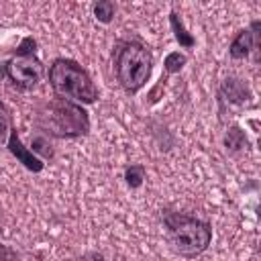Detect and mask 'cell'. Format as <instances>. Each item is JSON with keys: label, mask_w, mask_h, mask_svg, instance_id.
Here are the masks:
<instances>
[{"label": "cell", "mask_w": 261, "mask_h": 261, "mask_svg": "<svg viewBox=\"0 0 261 261\" xmlns=\"http://www.w3.org/2000/svg\"><path fill=\"white\" fill-rule=\"evenodd\" d=\"M0 261H20V259H18V255H16L14 249H10L8 245H2L0 243Z\"/></svg>", "instance_id": "e0dca14e"}, {"label": "cell", "mask_w": 261, "mask_h": 261, "mask_svg": "<svg viewBox=\"0 0 261 261\" xmlns=\"http://www.w3.org/2000/svg\"><path fill=\"white\" fill-rule=\"evenodd\" d=\"M145 177H147L145 165H141V163H130V165L124 167V184H126L130 190L141 188L143 181H145Z\"/></svg>", "instance_id": "8fae6325"}, {"label": "cell", "mask_w": 261, "mask_h": 261, "mask_svg": "<svg viewBox=\"0 0 261 261\" xmlns=\"http://www.w3.org/2000/svg\"><path fill=\"white\" fill-rule=\"evenodd\" d=\"M163 226L167 234V243L173 253L194 259L202 255L212 243V226L210 222L186 214V212H165Z\"/></svg>", "instance_id": "277c9868"}, {"label": "cell", "mask_w": 261, "mask_h": 261, "mask_svg": "<svg viewBox=\"0 0 261 261\" xmlns=\"http://www.w3.org/2000/svg\"><path fill=\"white\" fill-rule=\"evenodd\" d=\"M169 27H171L173 37H175V41L179 43V47H184V49H192V47L196 45V37L186 29L184 20L179 18V14H177L175 10L169 12Z\"/></svg>", "instance_id": "9c48e42d"}, {"label": "cell", "mask_w": 261, "mask_h": 261, "mask_svg": "<svg viewBox=\"0 0 261 261\" xmlns=\"http://www.w3.org/2000/svg\"><path fill=\"white\" fill-rule=\"evenodd\" d=\"M33 124L47 139H80L90 133L88 110L65 98L41 100L33 108Z\"/></svg>", "instance_id": "6da1fadb"}, {"label": "cell", "mask_w": 261, "mask_h": 261, "mask_svg": "<svg viewBox=\"0 0 261 261\" xmlns=\"http://www.w3.org/2000/svg\"><path fill=\"white\" fill-rule=\"evenodd\" d=\"M39 159H53V155H55V151L51 149V145H49V139L45 137V135H35L33 139H31V147H29Z\"/></svg>", "instance_id": "5bb4252c"}, {"label": "cell", "mask_w": 261, "mask_h": 261, "mask_svg": "<svg viewBox=\"0 0 261 261\" xmlns=\"http://www.w3.org/2000/svg\"><path fill=\"white\" fill-rule=\"evenodd\" d=\"M77 261H106L104 259V255L102 253H96V251H88V253H84Z\"/></svg>", "instance_id": "ac0fdd59"}, {"label": "cell", "mask_w": 261, "mask_h": 261, "mask_svg": "<svg viewBox=\"0 0 261 261\" xmlns=\"http://www.w3.org/2000/svg\"><path fill=\"white\" fill-rule=\"evenodd\" d=\"M92 12H94V18H96L98 22L108 24V22H112V18H114L116 6H114V2H110V0H98V2H94Z\"/></svg>", "instance_id": "4fadbf2b"}, {"label": "cell", "mask_w": 261, "mask_h": 261, "mask_svg": "<svg viewBox=\"0 0 261 261\" xmlns=\"http://www.w3.org/2000/svg\"><path fill=\"white\" fill-rule=\"evenodd\" d=\"M188 63V55L186 53H179V51H171L165 55L163 59V71L165 75H173V73H179L184 69V65Z\"/></svg>", "instance_id": "7c38bea8"}, {"label": "cell", "mask_w": 261, "mask_h": 261, "mask_svg": "<svg viewBox=\"0 0 261 261\" xmlns=\"http://www.w3.org/2000/svg\"><path fill=\"white\" fill-rule=\"evenodd\" d=\"M259 45V20H253L249 29H241L230 45H228V55L232 59H245L251 55V51H255Z\"/></svg>", "instance_id": "52a82bcc"}, {"label": "cell", "mask_w": 261, "mask_h": 261, "mask_svg": "<svg viewBox=\"0 0 261 261\" xmlns=\"http://www.w3.org/2000/svg\"><path fill=\"white\" fill-rule=\"evenodd\" d=\"M0 226H2V212H0Z\"/></svg>", "instance_id": "d6986e66"}, {"label": "cell", "mask_w": 261, "mask_h": 261, "mask_svg": "<svg viewBox=\"0 0 261 261\" xmlns=\"http://www.w3.org/2000/svg\"><path fill=\"white\" fill-rule=\"evenodd\" d=\"M251 100H253V92H251V88L241 77L230 75L218 88V102H220V106L222 104L245 106V104H251Z\"/></svg>", "instance_id": "8992f818"}, {"label": "cell", "mask_w": 261, "mask_h": 261, "mask_svg": "<svg viewBox=\"0 0 261 261\" xmlns=\"http://www.w3.org/2000/svg\"><path fill=\"white\" fill-rule=\"evenodd\" d=\"M14 53H37V41H35L31 35H29V37H24V39L16 45Z\"/></svg>", "instance_id": "2e32d148"}, {"label": "cell", "mask_w": 261, "mask_h": 261, "mask_svg": "<svg viewBox=\"0 0 261 261\" xmlns=\"http://www.w3.org/2000/svg\"><path fill=\"white\" fill-rule=\"evenodd\" d=\"M224 147L228 153H239V151H247L249 149V139L245 135V130L239 124H232L226 128L224 133Z\"/></svg>", "instance_id": "30bf717a"}, {"label": "cell", "mask_w": 261, "mask_h": 261, "mask_svg": "<svg viewBox=\"0 0 261 261\" xmlns=\"http://www.w3.org/2000/svg\"><path fill=\"white\" fill-rule=\"evenodd\" d=\"M14 128V122H12V112L10 108L0 100V145H6L8 143V137Z\"/></svg>", "instance_id": "9a60e30c"}, {"label": "cell", "mask_w": 261, "mask_h": 261, "mask_svg": "<svg viewBox=\"0 0 261 261\" xmlns=\"http://www.w3.org/2000/svg\"><path fill=\"white\" fill-rule=\"evenodd\" d=\"M45 73V63L37 53H14L10 59L0 63V77L18 92L35 90L43 82Z\"/></svg>", "instance_id": "5b68a950"}, {"label": "cell", "mask_w": 261, "mask_h": 261, "mask_svg": "<svg viewBox=\"0 0 261 261\" xmlns=\"http://www.w3.org/2000/svg\"><path fill=\"white\" fill-rule=\"evenodd\" d=\"M47 80L57 98H65L77 104H94L100 98V92L90 75V71L80 65L75 59L57 57L47 69Z\"/></svg>", "instance_id": "3957f363"}, {"label": "cell", "mask_w": 261, "mask_h": 261, "mask_svg": "<svg viewBox=\"0 0 261 261\" xmlns=\"http://www.w3.org/2000/svg\"><path fill=\"white\" fill-rule=\"evenodd\" d=\"M6 147H8V151L16 157V161H18V163H22V167H24V169H29V171H33V173H39V171H43V169H45V161H43V159H39V157H37L29 147H24V145H22V141H20V137H18L16 126L12 128V133H10V137H8Z\"/></svg>", "instance_id": "ba28073f"}, {"label": "cell", "mask_w": 261, "mask_h": 261, "mask_svg": "<svg viewBox=\"0 0 261 261\" xmlns=\"http://www.w3.org/2000/svg\"><path fill=\"white\" fill-rule=\"evenodd\" d=\"M153 53L139 39H120L112 51V69L118 86L128 94H139L153 73Z\"/></svg>", "instance_id": "7a4b0ae2"}]
</instances>
